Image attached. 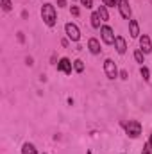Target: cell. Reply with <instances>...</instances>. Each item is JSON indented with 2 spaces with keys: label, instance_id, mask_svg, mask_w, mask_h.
<instances>
[{
  "label": "cell",
  "instance_id": "1",
  "mask_svg": "<svg viewBox=\"0 0 152 154\" xmlns=\"http://www.w3.org/2000/svg\"><path fill=\"white\" fill-rule=\"evenodd\" d=\"M41 18H43V22L48 27H54L56 25V9H54L52 4H45L41 7Z\"/></svg>",
  "mask_w": 152,
  "mask_h": 154
},
{
  "label": "cell",
  "instance_id": "2",
  "mask_svg": "<svg viewBox=\"0 0 152 154\" xmlns=\"http://www.w3.org/2000/svg\"><path fill=\"white\" fill-rule=\"evenodd\" d=\"M125 131L131 138H138L141 134V124L138 120H129V124H125Z\"/></svg>",
  "mask_w": 152,
  "mask_h": 154
},
{
  "label": "cell",
  "instance_id": "3",
  "mask_svg": "<svg viewBox=\"0 0 152 154\" xmlns=\"http://www.w3.org/2000/svg\"><path fill=\"white\" fill-rule=\"evenodd\" d=\"M100 34H102V41L106 43V45H113L116 36L113 34V29L109 27V25H102L100 27Z\"/></svg>",
  "mask_w": 152,
  "mask_h": 154
},
{
  "label": "cell",
  "instance_id": "4",
  "mask_svg": "<svg viewBox=\"0 0 152 154\" xmlns=\"http://www.w3.org/2000/svg\"><path fill=\"white\" fill-rule=\"evenodd\" d=\"M65 32L72 41H79V38H81V31H79V27L75 23H66L65 25Z\"/></svg>",
  "mask_w": 152,
  "mask_h": 154
},
{
  "label": "cell",
  "instance_id": "5",
  "mask_svg": "<svg viewBox=\"0 0 152 154\" xmlns=\"http://www.w3.org/2000/svg\"><path fill=\"white\" fill-rule=\"evenodd\" d=\"M104 72H106V75L109 77V79H114V77L118 75V68H116L113 59H106L104 61Z\"/></svg>",
  "mask_w": 152,
  "mask_h": 154
},
{
  "label": "cell",
  "instance_id": "6",
  "mask_svg": "<svg viewBox=\"0 0 152 154\" xmlns=\"http://www.w3.org/2000/svg\"><path fill=\"white\" fill-rule=\"evenodd\" d=\"M72 68H74V65H72V61H70L68 57H63V59H59V63H57V70H59V72L72 74Z\"/></svg>",
  "mask_w": 152,
  "mask_h": 154
},
{
  "label": "cell",
  "instance_id": "7",
  "mask_svg": "<svg viewBox=\"0 0 152 154\" xmlns=\"http://www.w3.org/2000/svg\"><path fill=\"white\" fill-rule=\"evenodd\" d=\"M118 9H120V14L125 18V20H131V5H129V2L127 0H120L118 2Z\"/></svg>",
  "mask_w": 152,
  "mask_h": 154
},
{
  "label": "cell",
  "instance_id": "8",
  "mask_svg": "<svg viewBox=\"0 0 152 154\" xmlns=\"http://www.w3.org/2000/svg\"><path fill=\"white\" fill-rule=\"evenodd\" d=\"M140 50H141L143 54H149V52L152 50L150 38H149V36H145V34H143V36L140 38Z\"/></svg>",
  "mask_w": 152,
  "mask_h": 154
},
{
  "label": "cell",
  "instance_id": "9",
  "mask_svg": "<svg viewBox=\"0 0 152 154\" xmlns=\"http://www.w3.org/2000/svg\"><path fill=\"white\" fill-rule=\"evenodd\" d=\"M114 47H116L118 54H125V50H127V43H125V38H122V36H116V39H114Z\"/></svg>",
  "mask_w": 152,
  "mask_h": 154
},
{
  "label": "cell",
  "instance_id": "10",
  "mask_svg": "<svg viewBox=\"0 0 152 154\" xmlns=\"http://www.w3.org/2000/svg\"><path fill=\"white\" fill-rule=\"evenodd\" d=\"M129 31H131V36L132 38H138L140 36V25L136 20H129Z\"/></svg>",
  "mask_w": 152,
  "mask_h": 154
},
{
  "label": "cell",
  "instance_id": "11",
  "mask_svg": "<svg viewBox=\"0 0 152 154\" xmlns=\"http://www.w3.org/2000/svg\"><path fill=\"white\" fill-rule=\"evenodd\" d=\"M88 47H90V52H91V54H99V52H100V43H99V39L91 38L88 41Z\"/></svg>",
  "mask_w": 152,
  "mask_h": 154
},
{
  "label": "cell",
  "instance_id": "12",
  "mask_svg": "<svg viewBox=\"0 0 152 154\" xmlns=\"http://www.w3.org/2000/svg\"><path fill=\"white\" fill-rule=\"evenodd\" d=\"M22 154H38V152H36V147H34L32 143H23Z\"/></svg>",
  "mask_w": 152,
  "mask_h": 154
},
{
  "label": "cell",
  "instance_id": "13",
  "mask_svg": "<svg viewBox=\"0 0 152 154\" xmlns=\"http://www.w3.org/2000/svg\"><path fill=\"white\" fill-rule=\"evenodd\" d=\"M100 22H102V18H100V14L95 11V13L91 14V25H93L95 29H99V27H100Z\"/></svg>",
  "mask_w": 152,
  "mask_h": 154
},
{
  "label": "cell",
  "instance_id": "14",
  "mask_svg": "<svg viewBox=\"0 0 152 154\" xmlns=\"http://www.w3.org/2000/svg\"><path fill=\"white\" fill-rule=\"evenodd\" d=\"M97 13L100 14V18H102V22H106V20L109 18V14H108V7H106V5H100Z\"/></svg>",
  "mask_w": 152,
  "mask_h": 154
},
{
  "label": "cell",
  "instance_id": "15",
  "mask_svg": "<svg viewBox=\"0 0 152 154\" xmlns=\"http://www.w3.org/2000/svg\"><path fill=\"white\" fill-rule=\"evenodd\" d=\"M143 57H145V54H143L141 50H136V52H134V59H136V63H141V65H143Z\"/></svg>",
  "mask_w": 152,
  "mask_h": 154
},
{
  "label": "cell",
  "instance_id": "16",
  "mask_svg": "<svg viewBox=\"0 0 152 154\" xmlns=\"http://www.w3.org/2000/svg\"><path fill=\"white\" fill-rule=\"evenodd\" d=\"M74 68H75L77 72H82L84 70V63L81 59H77V61H74Z\"/></svg>",
  "mask_w": 152,
  "mask_h": 154
},
{
  "label": "cell",
  "instance_id": "17",
  "mask_svg": "<svg viewBox=\"0 0 152 154\" xmlns=\"http://www.w3.org/2000/svg\"><path fill=\"white\" fill-rule=\"evenodd\" d=\"M140 74H141V77H143L145 81H149V79H150V72H149V68H145V66H141Z\"/></svg>",
  "mask_w": 152,
  "mask_h": 154
},
{
  "label": "cell",
  "instance_id": "18",
  "mask_svg": "<svg viewBox=\"0 0 152 154\" xmlns=\"http://www.w3.org/2000/svg\"><path fill=\"white\" fill-rule=\"evenodd\" d=\"M11 7H13L11 0H2V9L4 11H11Z\"/></svg>",
  "mask_w": 152,
  "mask_h": 154
},
{
  "label": "cell",
  "instance_id": "19",
  "mask_svg": "<svg viewBox=\"0 0 152 154\" xmlns=\"http://www.w3.org/2000/svg\"><path fill=\"white\" fill-rule=\"evenodd\" d=\"M118 2H120V0H104V5H106V7H114V5H116V7H118Z\"/></svg>",
  "mask_w": 152,
  "mask_h": 154
},
{
  "label": "cell",
  "instance_id": "20",
  "mask_svg": "<svg viewBox=\"0 0 152 154\" xmlns=\"http://www.w3.org/2000/svg\"><path fill=\"white\" fill-rule=\"evenodd\" d=\"M81 4H82L86 9H91V7H93V0H81Z\"/></svg>",
  "mask_w": 152,
  "mask_h": 154
},
{
  "label": "cell",
  "instance_id": "21",
  "mask_svg": "<svg viewBox=\"0 0 152 154\" xmlns=\"http://www.w3.org/2000/svg\"><path fill=\"white\" fill-rule=\"evenodd\" d=\"M150 151H152L150 143H147V145H145V147H143V152H141V154H150Z\"/></svg>",
  "mask_w": 152,
  "mask_h": 154
},
{
  "label": "cell",
  "instance_id": "22",
  "mask_svg": "<svg viewBox=\"0 0 152 154\" xmlns=\"http://www.w3.org/2000/svg\"><path fill=\"white\" fill-rule=\"evenodd\" d=\"M72 14H74V16H77V14H79V7L72 5Z\"/></svg>",
  "mask_w": 152,
  "mask_h": 154
},
{
  "label": "cell",
  "instance_id": "23",
  "mask_svg": "<svg viewBox=\"0 0 152 154\" xmlns=\"http://www.w3.org/2000/svg\"><path fill=\"white\" fill-rule=\"evenodd\" d=\"M57 4H59V7H65V5H66V2H65V0H57Z\"/></svg>",
  "mask_w": 152,
  "mask_h": 154
},
{
  "label": "cell",
  "instance_id": "24",
  "mask_svg": "<svg viewBox=\"0 0 152 154\" xmlns=\"http://www.w3.org/2000/svg\"><path fill=\"white\" fill-rule=\"evenodd\" d=\"M149 143H150V147H152V134H150V140H149Z\"/></svg>",
  "mask_w": 152,
  "mask_h": 154
},
{
  "label": "cell",
  "instance_id": "25",
  "mask_svg": "<svg viewBox=\"0 0 152 154\" xmlns=\"http://www.w3.org/2000/svg\"><path fill=\"white\" fill-rule=\"evenodd\" d=\"M88 154H91V152H88Z\"/></svg>",
  "mask_w": 152,
  "mask_h": 154
}]
</instances>
